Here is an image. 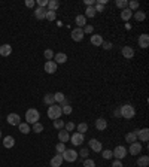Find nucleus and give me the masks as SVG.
Segmentation results:
<instances>
[{
	"instance_id": "c03bdc74",
	"label": "nucleus",
	"mask_w": 149,
	"mask_h": 167,
	"mask_svg": "<svg viewBox=\"0 0 149 167\" xmlns=\"http://www.w3.org/2000/svg\"><path fill=\"white\" fill-rule=\"evenodd\" d=\"M84 34H92V31H94V27L91 26V24H87L85 27H84Z\"/></svg>"
},
{
	"instance_id": "8fccbe9b",
	"label": "nucleus",
	"mask_w": 149,
	"mask_h": 167,
	"mask_svg": "<svg viewBox=\"0 0 149 167\" xmlns=\"http://www.w3.org/2000/svg\"><path fill=\"white\" fill-rule=\"evenodd\" d=\"M48 2L49 0H37V5H39V8H46L48 6Z\"/></svg>"
},
{
	"instance_id": "9d476101",
	"label": "nucleus",
	"mask_w": 149,
	"mask_h": 167,
	"mask_svg": "<svg viewBox=\"0 0 149 167\" xmlns=\"http://www.w3.org/2000/svg\"><path fill=\"white\" fill-rule=\"evenodd\" d=\"M128 152L131 155H140L142 152V145L139 142H134V143H130V148H128Z\"/></svg>"
},
{
	"instance_id": "4d7b16f0",
	"label": "nucleus",
	"mask_w": 149,
	"mask_h": 167,
	"mask_svg": "<svg viewBox=\"0 0 149 167\" xmlns=\"http://www.w3.org/2000/svg\"><path fill=\"white\" fill-rule=\"evenodd\" d=\"M0 46H2V45H0Z\"/></svg>"
},
{
	"instance_id": "1a4fd4ad",
	"label": "nucleus",
	"mask_w": 149,
	"mask_h": 167,
	"mask_svg": "<svg viewBox=\"0 0 149 167\" xmlns=\"http://www.w3.org/2000/svg\"><path fill=\"white\" fill-rule=\"evenodd\" d=\"M84 36H85V34H84V30L82 29H78V27H76L75 30H72V39L75 40V42H82V40H84Z\"/></svg>"
},
{
	"instance_id": "f257e3e1",
	"label": "nucleus",
	"mask_w": 149,
	"mask_h": 167,
	"mask_svg": "<svg viewBox=\"0 0 149 167\" xmlns=\"http://www.w3.org/2000/svg\"><path fill=\"white\" fill-rule=\"evenodd\" d=\"M39 118H40V113L37 109H33V108L27 109V112H25V122L29 125H33V124L39 122Z\"/></svg>"
},
{
	"instance_id": "39448f33",
	"label": "nucleus",
	"mask_w": 149,
	"mask_h": 167,
	"mask_svg": "<svg viewBox=\"0 0 149 167\" xmlns=\"http://www.w3.org/2000/svg\"><path fill=\"white\" fill-rule=\"evenodd\" d=\"M70 142H72V145L73 146H80L84 142H85V134H80V133H73V134H70Z\"/></svg>"
},
{
	"instance_id": "9b49d317",
	"label": "nucleus",
	"mask_w": 149,
	"mask_h": 167,
	"mask_svg": "<svg viewBox=\"0 0 149 167\" xmlns=\"http://www.w3.org/2000/svg\"><path fill=\"white\" fill-rule=\"evenodd\" d=\"M122 57L127 60H131L133 57H134V48H131L130 45H127V46H122Z\"/></svg>"
},
{
	"instance_id": "4c0bfd02",
	"label": "nucleus",
	"mask_w": 149,
	"mask_h": 167,
	"mask_svg": "<svg viewBox=\"0 0 149 167\" xmlns=\"http://www.w3.org/2000/svg\"><path fill=\"white\" fill-rule=\"evenodd\" d=\"M31 131H34V133H42L43 131V125L40 124V122H36V124H33V128H31Z\"/></svg>"
},
{
	"instance_id": "c85d7f7f",
	"label": "nucleus",
	"mask_w": 149,
	"mask_h": 167,
	"mask_svg": "<svg viewBox=\"0 0 149 167\" xmlns=\"http://www.w3.org/2000/svg\"><path fill=\"white\" fill-rule=\"evenodd\" d=\"M48 10H54V12H57V9L60 8V2L58 0H49L48 2Z\"/></svg>"
},
{
	"instance_id": "de8ad7c7",
	"label": "nucleus",
	"mask_w": 149,
	"mask_h": 167,
	"mask_svg": "<svg viewBox=\"0 0 149 167\" xmlns=\"http://www.w3.org/2000/svg\"><path fill=\"white\" fill-rule=\"evenodd\" d=\"M75 128H76V125H75V124H73V122H67V124H64V130H66V131H73V130H75Z\"/></svg>"
},
{
	"instance_id": "79ce46f5",
	"label": "nucleus",
	"mask_w": 149,
	"mask_h": 167,
	"mask_svg": "<svg viewBox=\"0 0 149 167\" xmlns=\"http://www.w3.org/2000/svg\"><path fill=\"white\" fill-rule=\"evenodd\" d=\"M57 18V12H54V10H48L46 12V20L48 21H54Z\"/></svg>"
},
{
	"instance_id": "473e14b6",
	"label": "nucleus",
	"mask_w": 149,
	"mask_h": 167,
	"mask_svg": "<svg viewBox=\"0 0 149 167\" xmlns=\"http://www.w3.org/2000/svg\"><path fill=\"white\" fill-rule=\"evenodd\" d=\"M54 100H55V103H61V101H64V100H66V96H64V93H61V91H57V93L54 94Z\"/></svg>"
},
{
	"instance_id": "f03ea898",
	"label": "nucleus",
	"mask_w": 149,
	"mask_h": 167,
	"mask_svg": "<svg viewBox=\"0 0 149 167\" xmlns=\"http://www.w3.org/2000/svg\"><path fill=\"white\" fill-rule=\"evenodd\" d=\"M119 110H121V118L124 119H131L136 115V109L133 108V105H122Z\"/></svg>"
},
{
	"instance_id": "37998d69",
	"label": "nucleus",
	"mask_w": 149,
	"mask_h": 167,
	"mask_svg": "<svg viewBox=\"0 0 149 167\" xmlns=\"http://www.w3.org/2000/svg\"><path fill=\"white\" fill-rule=\"evenodd\" d=\"M101 46L104 48V51H110V49L113 48V43H112V42H109V40H103Z\"/></svg>"
},
{
	"instance_id": "0eeeda50",
	"label": "nucleus",
	"mask_w": 149,
	"mask_h": 167,
	"mask_svg": "<svg viewBox=\"0 0 149 167\" xmlns=\"http://www.w3.org/2000/svg\"><path fill=\"white\" fill-rule=\"evenodd\" d=\"M43 69H45V72H46V73L54 75V73L57 72V63H55L54 60H49V61H46V63H45Z\"/></svg>"
},
{
	"instance_id": "58836bf2",
	"label": "nucleus",
	"mask_w": 149,
	"mask_h": 167,
	"mask_svg": "<svg viewBox=\"0 0 149 167\" xmlns=\"http://www.w3.org/2000/svg\"><path fill=\"white\" fill-rule=\"evenodd\" d=\"M101 157L104 158V160H110V158L113 157V154H112L110 149H104V151H101Z\"/></svg>"
},
{
	"instance_id": "5fc2aeb1",
	"label": "nucleus",
	"mask_w": 149,
	"mask_h": 167,
	"mask_svg": "<svg viewBox=\"0 0 149 167\" xmlns=\"http://www.w3.org/2000/svg\"><path fill=\"white\" fill-rule=\"evenodd\" d=\"M113 115H115L116 118H121V110H119V108H116L113 110Z\"/></svg>"
},
{
	"instance_id": "7c9ffc66",
	"label": "nucleus",
	"mask_w": 149,
	"mask_h": 167,
	"mask_svg": "<svg viewBox=\"0 0 149 167\" xmlns=\"http://www.w3.org/2000/svg\"><path fill=\"white\" fill-rule=\"evenodd\" d=\"M94 17H96L94 6H87V9H85V18H94Z\"/></svg>"
},
{
	"instance_id": "aec40b11",
	"label": "nucleus",
	"mask_w": 149,
	"mask_h": 167,
	"mask_svg": "<svg viewBox=\"0 0 149 167\" xmlns=\"http://www.w3.org/2000/svg\"><path fill=\"white\" fill-rule=\"evenodd\" d=\"M58 140L61 142V143L69 142V140H70V133H69V131H66V130H60V131H58Z\"/></svg>"
},
{
	"instance_id": "4468645a",
	"label": "nucleus",
	"mask_w": 149,
	"mask_h": 167,
	"mask_svg": "<svg viewBox=\"0 0 149 167\" xmlns=\"http://www.w3.org/2000/svg\"><path fill=\"white\" fill-rule=\"evenodd\" d=\"M89 148H91L94 152H101V149H103L99 139H91V140H89Z\"/></svg>"
},
{
	"instance_id": "6e6d98bb",
	"label": "nucleus",
	"mask_w": 149,
	"mask_h": 167,
	"mask_svg": "<svg viewBox=\"0 0 149 167\" xmlns=\"http://www.w3.org/2000/svg\"><path fill=\"white\" fill-rule=\"evenodd\" d=\"M0 139H2V131H0Z\"/></svg>"
},
{
	"instance_id": "6ab92c4d",
	"label": "nucleus",
	"mask_w": 149,
	"mask_h": 167,
	"mask_svg": "<svg viewBox=\"0 0 149 167\" xmlns=\"http://www.w3.org/2000/svg\"><path fill=\"white\" fill-rule=\"evenodd\" d=\"M91 43L94 45V46H101V43H103V36L101 34H91Z\"/></svg>"
},
{
	"instance_id": "864d4df0",
	"label": "nucleus",
	"mask_w": 149,
	"mask_h": 167,
	"mask_svg": "<svg viewBox=\"0 0 149 167\" xmlns=\"http://www.w3.org/2000/svg\"><path fill=\"white\" fill-rule=\"evenodd\" d=\"M96 2H97V0H85V5H87V6H94Z\"/></svg>"
},
{
	"instance_id": "412c9836",
	"label": "nucleus",
	"mask_w": 149,
	"mask_h": 167,
	"mask_svg": "<svg viewBox=\"0 0 149 167\" xmlns=\"http://www.w3.org/2000/svg\"><path fill=\"white\" fill-rule=\"evenodd\" d=\"M96 128H97L99 131H104V130L108 128V121L104 118H99L96 121Z\"/></svg>"
},
{
	"instance_id": "5701e85b",
	"label": "nucleus",
	"mask_w": 149,
	"mask_h": 167,
	"mask_svg": "<svg viewBox=\"0 0 149 167\" xmlns=\"http://www.w3.org/2000/svg\"><path fill=\"white\" fill-rule=\"evenodd\" d=\"M3 146L10 149V148L15 146V139L12 137V136H6V137L3 139Z\"/></svg>"
},
{
	"instance_id": "ddd939ff",
	"label": "nucleus",
	"mask_w": 149,
	"mask_h": 167,
	"mask_svg": "<svg viewBox=\"0 0 149 167\" xmlns=\"http://www.w3.org/2000/svg\"><path fill=\"white\" fill-rule=\"evenodd\" d=\"M139 46L142 49H146L149 46V34H146V33H143V34H140L139 36Z\"/></svg>"
},
{
	"instance_id": "4be33fe9",
	"label": "nucleus",
	"mask_w": 149,
	"mask_h": 167,
	"mask_svg": "<svg viewBox=\"0 0 149 167\" xmlns=\"http://www.w3.org/2000/svg\"><path fill=\"white\" fill-rule=\"evenodd\" d=\"M75 22H76L78 29H84V27L87 26V18H85V15H78V17L75 18Z\"/></svg>"
},
{
	"instance_id": "a19ab883",
	"label": "nucleus",
	"mask_w": 149,
	"mask_h": 167,
	"mask_svg": "<svg viewBox=\"0 0 149 167\" xmlns=\"http://www.w3.org/2000/svg\"><path fill=\"white\" fill-rule=\"evenodd\" d=\"M78 155H80V158H84V160H87L89 155V151L87 149V148H82L80 149V152H78Z\"/></svg>"
},
{
	"instance_id": "b1692460",
	"label": "nucleus",
	"mask_w": 149,
	"mask_h": 167,
	"mask_svg": "<svg viewBox=\"0 0 149 167\" xmlns=\"http://www.w3.org/2000/svg\"><path fill=\"white\" fill-rule=\"evenodd\" d=\"M121 18H122L124 21H127V22H128V21L133 18V12H131L128 8L122 9V10H121Z\"/></svg>"
},
{
	"instance_id": "a878e982",
	"label": "nucleus",
	"mask_w": 149,
	"mask_h": 167,
	"mask_svg": "<svg viewBox=\"0 0 149 167\" xmlns=\"http://www.w3.org/2000/svg\"><path fill=\"white\" fill-rule=\"evenodd\" d=\"M125 140H127V143H134V142H137V134H136V131H130L125 134Z\"/></svg>"
},
{
	"instance_id": "c9c22d12",
	"label": "nucleus",
	"mask_w": 149,
	"mask_h": 167,
	"mask_svg": "<svg viewBox=\"0 0 149 167\" xmlns=\"http://www.w3.org/2000/svg\"><path fill=\"white\" fill-rule=\"evenodd\" d=\"M115 5H116V8H119V9H125L128 6V0H116Z\"/></svg>"
},
{
	"instance_id": "e433bc0d",
	"label": "nucleus",
	"mask_w": 149,
	"mask_h": 167,
	"mask_svg": "<svg viewBox=\"0 0 149 167\" xmlns=\"http://www.w3.org/2000/svg\"><path fill=\"white\" fill-rule=\"evenodd\" d=\"M66 149H67V148H66V143H61V142H60V143L55 145V151H57V154H60V155H61Z\"/></svg>"
},
{
	"instance_id": "49530a36",
	"label": "nucleus",
	"mask_w": 149,
	"mask_h": 167,
	"mask_svg": "<svg viewBox=\"0 0 149 167\" xmlns=\"http://www.w3.org/2000/svg\"><path fill=\"white\" fill-rule=\"evenodd\" d=\"M84 167H96V161L91 160V158H87V160L84 161Z\"/></svg>"
},
{
	"instance_id": "09e8293b",
	"label": "nucleus",
	"mask_w": 149,
	"mask_h": 167,
	"mask_svg": "<svg viewBox=\"0 0 149 167\" xmlns=\"http://www.w3.org/2000/svg\"><path fill=\"white\" fill-rule=\"evenodd\" d=\"M94 9H96V14H97V12H103V10H104V6L96 2V5H94Z\"/></svg>"
},
{
	"instance_id": "a211bd4d",
	"label": "nucleus",
	"mask_w": 149,
	"mask_h": 167,
	"mask_svg": "<svg viewBox=\"0 0 149 167\" xmlns=\"http://www.w3.org/2000/svg\"><path fill=\"white\" fill-rule=\"evenodd\" d=\"M46 12H48V10L45 9V8H39V6H37V8L34 9V17H36L37 20H45V18H46Z\"/></svg>"
},
{
	"instance_id": "bb28decb",
	"label": "nucleus",
	"mask_w": 149,
	"mask_h": 167,
	"mask_svg": "<svg viewBox=\"0 0 149 167\" xmlns=\"http://www.w3.org/2000/svg\"><path fill=\"white\" fill-rule=\"evenodd\" d=\"M133 17L136 18V21H145V18H146V14L143 12V10H140V9H137L136 12H133Z\"/></svg>"
},
{
	"instance_id": "20e7f679",
	"label": "nucleus",
	"mask_w": 149,
	"mask_h": 167,
	"mask_svg": "<svg viewBox=\"0 0 149 167\" xmlns=\"http://www.w3.org/2000/svg\"><path fill=\"white\" fill-rule=\"evenodd\" d=\"M61 115H63V112H61L60 105H51L49 108H48V117H49L52 121H54V119H58Z\"/></svg>"
},
{
	"instance_id": "cd10ccee",
	"label": "nucleus",
	"mask_w": 149,
	"mask_h": 167,
	"mask_svg": "<svg viewBox=\"0 0 149 167\" xmlns=\"http://www.w3.org/2000/svg\"><path fill=\"white\" fill-rule=\"evenodd\" d=\"M43 103H45V105H48V106H51V105H55L54 94H45V96H43Z\"/></svg>"
},
{
	"instance_id": "f3484780",
	"label": "nucleus",
	"mask_w": 149,
	"mask_h": 167,
	"mask_svg": "<svg viewBox=\"0 0 149 167\" xmlns=\"http://www.w3.org/2000/svg\"><path fill=\"white\" fill-rule=\"evenodd\" d=\"M10 54H12V46H10L9 43L0 46V55H2V57H9Z\"/></svg>"
},
{
	"instance_id": "7ed1b4c3",
	"label": "nucleus",
	"mask_w": 149,
	"mask_h": 167,
	"mask_svg": "<svg viewBox=\"0 0 149 167\" xmlns=\"http://www.w3.org/2000/svg\"><path fill=\"white\" fill-rule=\"evenodd\" d=\"M61 157L64 161H67V163H75L76 160H78V152L75 151V149H66L63 154H61Z\"/></svg>"
},
{
	"instance_id": "f704fd0d",
	"label": "nucleus",
	"mask_w": 149,
	"mask_h": 167,
	"mask_svg": "<svg viewBox=\"0 0 149 167\" xmlns=\"http://www.w3.org/2000/svg\"><path fill=\"white\" fill-rule=\"evenodd\" d=\"M52 125H54V128H57V130H63L64 128V121L63 119H54L52 121Z\"/></svg>"
},
{
	"instance_id": "ea45409f",
	"label": "nucleus",
	"mask_w": 149,
	"mask_h": 167,
	"mask_svg": "<svg viewBox=\"0 0 149 167\" xmlns=\"http://www.w3.org/2000/svg\"><path fill=\"white\" fill-rule=\"evenodd\" d=\"M43 57L48 60V61H49V60H52V58H54V51H52V49H45V52H43Z\"/></svg>"
},
{
	"instance_id": "a18cd8bd",
	"label": "nucleus",
	"mask_w": 149,
	"mask_h": 167,
	"mask_svg": "<svg viewBox=\"0 0 149 167\" xmlns=\"http://www.w3.org/2000/svg\"><path fill=\"white\" fill-rule=\"evenodd\" d=\"M61 112H63L64 115H70V113L73 112V108H72L70 105H67V106H63V108H61Z\"/></svg>"
},
{
	"instance_id": "423d86ee",
	"label": "nucleus",
	"mask_w": 149,
	"mask_h": 167,
	"mask_svg": "<svg viewBox=\"0 0 149 167\" xmlns=\"http://www.w3.org/2000/svg\"><path fill=\"white\" fill-rule=\"evenodd\" d=\"M112 154H113L115 160H122V158L127 157V148L119 145V146H116L113 151H112Z\"/></svg>"
},
{
	"instance_id": "393cba45",
	"label": "nucleus",
	"mask_w": 149,
	"mask_h": 167,
	"mask_svg": "<svg viewBox=\"0 0 149 167\" xmlns=\"http://www.w3.org/2000/svg\"><path fill=\"white\" fill-rule=\"evenodd\" d=\"M137 166L139 167H148L149 166V157L148 155H140L137 158Z\"/></svg>"
},
{
	"instance_id": "603ef678",
	"label": "nucleus",
	"mask_w": 149,
	"mask_h": 167,
	"mask_svg": "<svg viewBox=\"0 0 149 167\" xmlns=\"http://www.w3.org/2000/svg\"><path fill=\"white\" fill-rule=\"evenodd\" d=\"M112 167H124V166H122L121 160H113V163H112Z\"/></svg>"
},
{
	"instance_id": "3c124183",
	"label": "nucleus",
	"mask_w": 149,
	"mask_h": 167,
	"mask_svg": "<svg viewBox=\"0 0 149 167\" xmlns=\"http://www.w3.org/2000/svg\"><path fill=\"white\" fill-rule=\"evenodd\" d=\"M34 5H36L34 0H25V6L27 8H34Z\"/></svg>"
},
{
	"instance_id": "72a5a7b5",
	"label": "nucleus",
	"mask_w": 149,
	"mask_h": 167,
	"mask_svg": "<svg viewBox=\"0 0 149 167\" xmlns=\"http://www.w3.org/2000/svg\"><path fill=\"white\" fill-rule=\"evenodd\" d=\"M131 12H136V10L139 9V2H136V0H130L128 2V6H127Z\"/></svg>"
},
{
	"instance_id": "2f4dec72",
	"label": "nucleus",
	"mask_w": 149,
	"mask_h": 167,
	"mask_svg": "<svg viewBox=\"0 0 149 167\" xmlns=\"http://www.w3.org/2000/svg\"><path fill=\"white\" fill-rule=\"evenodd\" d=\"M76 128H78V133L85 134V133L88 131V124H87V122H79V124L76 125Z\"/></svg>"
},
{
	"instance_id": "f8f14e48",
	"label": "nucleus",
	"mask_w": 149,
	"mask_h": 167,
	"mask_svg": "<svg viewBox=\"0 0 149 167\" xmlns=\"http://www.w3.org/2000/svg\"><path fill=\"white\" fill-rule=\"evenodd\" d=\"M8 124L9 125H20L21 124V118H20V115L18 113H9L8 115Z\"/></svg>"
},
{
	"instance_id": "2eb2a0df",
	"label": "nucleus",
	"mask_w": 149,
	"mask_h": 167,
	"mask_svg": "<svg viewBox=\"0 0 149 167\" xmlns=\"http://www.w3.org/2000/svg\"><path fill=\"white\" fill-rule=\"evenodd\" d=\"M63 157L60 155V154H57V155H54V157L51 158V161H49V164L51 167H61V164H63Z\"/></svg>"
},
{
	"instance_id": "6e6552de",
	"label": "nucleus",
	"mask_w": 149,
	"mask_h": 167,
	"mask_svg": "<svg viewBox=\"0 0 149 167\" xmlns=\"http://www.w3.org/2000/svg\"><path fill=\"white\" fill-rule=\"evenodd\" d=\"M136 134H137V139L140 142H148L149 140V130L148 128H142V130H134Z\"/></svg>"
},
{
	"instance_id": "dca6fc26",
	"label": "nucleus",
	"mask_w": 149,
	"mask_h": 167,
	"mask_svg": "<svg viewBox=\"0 0 149 167\" xmlns=\"http://www.w3.org/2000/svg\"><path fill=\"white\" fill-rule=\"evenodd\" d=\"M54 60H55L57 66H58V64H64V63L67 61V55H66L64 52H57V54H54Z\"/></svg>"
},
{
	"instance_id": "c756f323",
	"label": "nucleus",
	"mask_w": 149,
	"mask_h": 167,
	"mask_svg": "<svg viewBox=\"0 0 149 167\" xmlns=\"http://www.w3.org/2000/svg\"><path fill=\"white\" fill-rule=\"evenodd\" d=\"M18 128H20V131L22 134H29L30 131H31V128H30V125L27 122H21L20 125H18Z\"/></svg>"
}]
</instances>
